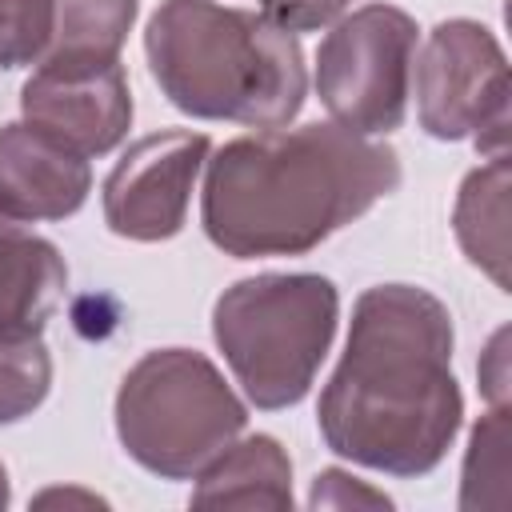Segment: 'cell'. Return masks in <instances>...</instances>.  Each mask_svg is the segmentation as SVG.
Returning a JSON list of instances; mask_svg holds the SVG:
<instances>
[{
	"instance_id": "6da1fadb",
	"label": "cell",
	"mask_w": 512,
	"mask_h": 512,
	"mask_svg": "<svg viewBox=\"0 0 512 512\" xmlns=\"http://www.w3.org/2000/svg\"><path fill=\"white\" fill-rule=\"evenodd\" d=\"M452 340V316L428 288H364L344 356L316 404L324 444L388 476L432 472L448 456L464 416Z\"/></svg>"
},
{
	"instance_id": "7a4b0ae2",
	"label": "cell",
	"mask_w": 512,
	"mask_h": 512,
	"mask_svg": "<svg viewBox=\"0 0 512 512\" xmlns=\"http://www.w3.org/2000/svg\"><path fill=\"white\" fill-rule=\"evenodd\" d=\"M200 220L236 256H304L400 188V156L340 124L264 128L204 160Z\"/></svg>"
},
{
	"instance_id": "3957f363",
	"label": "cell",
	"mask_w": 512,
	"mask_h": 512,
	"mask_svg": "<svg viewBox=\"0 0 512 512\" xmlns=\"http://www.w3.org/2000/svg\"><path fill=\"white\" fill-rule=\"evenodd\" d=\"M152 80L192 120L284 128L308 96L296 32L216 0H164L144 28Z\"/></svg>"
},
{
	"instance_id": "277c9868",
	"label": "cell",
	"mask_w": 512,
	"mask_h": 512,
	"mask_svg": "<svg viewBox=\"0 0 512 512\" xmlns=\"http://www.w3.org/2000/svg\"><path fill=\"white\" fill-rule=\"evenodd\" d=\"M340 324V292L320 272H260L224 288L212 308V336L244 396L264 408H292L308 396Z\"/></svg>"
},
{
	"instance_id": "5b68a950",
	"label": "cell",
	"mask_w": 512,
	"mask_h": 512,
	"mask_svg": "<svg viewBox=\"0 0 512 512\" xmlns=\"http://www.w3.org/2000/svg\"><path fill=\"white\" fill-rule=\"evenodd\" d=\"M244 424V400L224 372L192 348L144 352L116 392V436L124 452L160 480H192Z\"/></svg>"
},
{
	"instance_id": "8992f818",
	"label": "cell",
	"mask_w": 512,
	"mask_h": 512,
	"mask_svg": "<svg viewBox=\"0 0 512 512\" xmlns=\"http://www.w3.org/2000/svg\"><path fill=\"white\" fill-rule=\"evenodd\" d=\"M416 20L396 4H364L316 48V96L356 136L396 132L412 96Z\"/></svg>"
},
{
	"instance_id": "52a82bcc",
	"label": "cell",
	"mask_w": 512,
	"mask_h": 512,
	"mask_svg": "<svg viewBox=\"0 0 512 512\" xmlns=\"http://www.w3.org/2000/svg\"><path fill=\"white\" fill-rule=\"evenodd\" d=\"M416 116L436 140H472L480 152H508V60L480 20H440L416 64Z\"/></svg>"
},
{
	"instance_id": "ba28073f",
	"label": "cell",
	"mask_w": 512,
	"mask_h": 512,
	"mask_svg": "<svg viewBox=\"0 0 512 512\" xmlns=\"http://www.w3.org/2000/svg\"><path fill=\"white\" fill-rule=\"evenodd\" d=\"M212 152L204 132L168 128L124 148L104 180V224L140 244L168 240L184 228L196 176Z\"/></svg>"
},
{
	"instance_id": "9c48e42d",
	"label": "cell",
	"mask_w": 512,
	"mask_h": 512,
	"mask_svg": "<svg viewBox=\"0 0 512 512\" xmlns=\"http://www.w3.org/2000/svg\"><path fill=\"white\" fill-rule=\"evenodd\" d=\"M20 112L80 156H104L132 128L128 72L120 60H40L20 88Z\"/></svg>"
},
{
	"instance_id": "30bf717a",
	"label": "cell",
	"mask_w": 512,
	"mask_h": 512,
	"mask_svg": "<svg viewBox=\"0 0 512 512\" xmlns=\"http://www.w3.org/2000/svg\"><path fill=\"white\" fill-rule=\"evenodd\" d=\"M92 192L88 156L32 128L28 120L0 128V212L12 220H64Z\"/></svg>"
},
{
	"instance_id": "8fae6325",
	"label": "cell",
	"mask_w": 512,
	"mask_h": 512,
	"mask_svg": "<svg viewBox=\"0 0 512 512\" xmlns=\"http://www.w3.org/2000/svg\"><path fill=\"white\" fill-rule=\"evenodd\" d=\"M68 268L52 240L0 212V332L36 336L64 300Z\"/></svg>"
},
{
	"instance_id": "7c38bea8",
	"label": "cell",
	"mask_w": 512,
	"mask_h": 512,
	"mask_svg": "<svg viewBox=\"0 0 512 512\" xmlns=\"http://www.w3.org/2000/svg\"><path fill=\"white\" fill-rule=\"evenodd\" d=\"M192 480L196 508H292V460L264 432L232 440Z\"/></svg>"
},
{
	"instance_id": "4fadbf2b",
	"label": "cell",
	"mask_w": 512,
	"mask_h": 512,
	"mask_svg": "<svg viewBox=\"0 0 512 512\" xmlns=\"http://www.w3.org/2000/svg\"><path fill=\"white\" fill-rule=\"evenodd\" d=\"M452 228L464 256L480 272H488L500 292H508V152L488 156V164L464 176L452 208Z\"/></svg>"
},
{
	"instance_id": "5bb4252c",
	"label": "cell",
	"mask_w": 512,
	"mask_h": 512,
	"mask_svg": "<svg viewBox=\"0 0 512 512\" xmlns=\"http://www.w3.org/2000/svg\"><path fill=\"white\" fill-rule=\"evenodd\" d=\"M140 0H56L44 60H120Z\"/></svg>"
},
{
	"instance_id": "9a60e30c",
	"label": "cell",
	"mask_w": 512,
	"mask_h": 512,
	"mask_svg": "<svg viewBox=\"0 0 512 512\" xmlns=\"http://www.w3.org/2000/svg\"><path fill=\"white\" fill-rule=\"evenodd\" d=\"M52 388V356L36 336L0 332V424H16L44 404Z\"/></svg>"
},
{
	"instance_id": "2e32d148",
	"label": "cell",
	"mask_w": 512,
	"mask_h": 512,
	"mask_svg": "<svg viewBox=\"0 0 512 512\" xmlns=\"http://www.w3.org/2000/svg\"><path fill=\"white\" fill-rule=\"evenodd\" d=\"M508 480V404L488 408L480 424L472 428L468 452H464V484H460V508L500 504Z\"/></svg>"
},
{
	"instance_id": "e0dca14e",
	"label": "cell",
	"mask_w": 512,
	"mask_h": 512,
	"mask_svg": "<svg viewBox=\"0 0 512 512\" xmlns=\"http://www.w3.org/2000/svg\"><path fill=\"white\" fill-rule=\"evenodd\" d=\"M56 0H0V68L40 64L52 44Z\"/></svg>"
},
{
	"instance_id": "ac0fdd59",
	"label": "cell",
	"mask_w": 512,
	"mask_h": 512,
	"mask_svg": "<svg viewBox=\"0 0 512 512\" xmlns=\"http://www.w3.org/2000/svg\"><path fill=\"white\" fill-rule=\"evenodd\" d=\"M312 508H348V504H372V508H388L392 500L368 484H360L356 476L340 472V468H324L312 484V496H308Z\"/></svg>"
},
{
	"instance_id": "d6986e66",
	"label": "cell",
	"mask_w": 512,
	"mask_h": 512,
	"mask_svg": "<svg viewBox=\"0 0 512 512\" xmlns=\"http://www.w3.org/2000/svg\"><path fill=\"white\" fill-rule=\"evenodd\" d=\"M264 16L276 20L280 28L288 32H312V28H324L332 24L336 16L348 12L352 0H260Z\"/></svg>"
},
{
	"instance_id": "ffe728a7",
	"label": "cell",
	"mask_w": 512,
	"mask_h": 512,
	"mask_svg": "<svg viewBox=\"0 0 512 512\" xmlns=\"http://www.w3.org/2000/svg\"><path fill=\"white\" fill-rule=\"evenodd\" d=\"M480 392L492 408L508 404V328H500L480 356Z\"/></svg>"
},
{
	"instance_id": "44dd1931",
	"label": "cell",
	"mask_w": 512,
	"mask_h": 512,
	"mask_svg": "<svg viewBox=\"0 0 512 512\" xmlns=\"http://www.w3.org/2000/svg\"><path fill=\"white\" fill-rule=\"evenodd\" d=\"M8 500H12V488H8V472L0 464V508H8Z\"/></svg>"
}]
</instances>
